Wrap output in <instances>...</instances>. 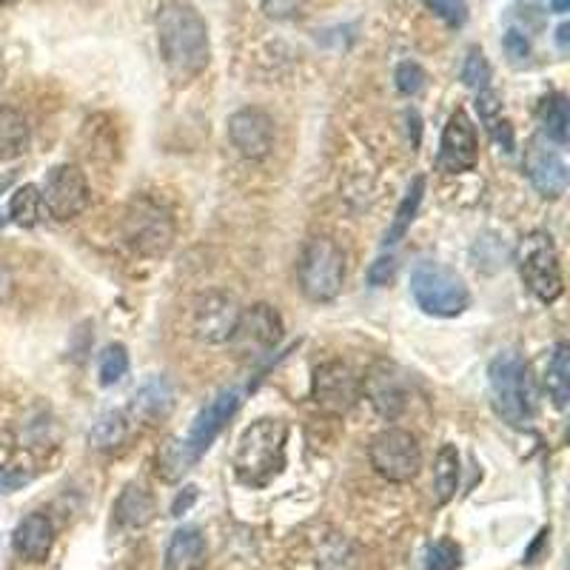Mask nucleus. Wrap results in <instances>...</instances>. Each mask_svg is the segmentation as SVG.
I'll list each match as a JSON object with an SVG mask.
<instances>
[{"instance_id":"473e14b6","label":"nucleus","mask_w":570,"mask_h":570,"mask_svg":"<svg viewBox=\"0 0 570 570\" xmlns=\"http://www.w3.org/2000/svg\"><path fill=\"white\" fill-rule=\"evenodd\" d=\"M393 81H397V89H400L402 95L414 97L416 92H423L425 72H423V66H420V63H414V60H405V63H400V66H397Z\"/></svg>"},{"instance_id":"f704fd0d","label":"nucleus","mask_w":570,"mask_h":570,"mask_svg":"<svg viewBox=\"0 0 570 570\" xmlns=\"http://www.w3.org/2000/svg\"><path fill=\"white\" fill-rule=\"evenodd\" d=\"M259 7L271 21H294L303 15L305 0H259Z\"/></svg>"},{"instance_id":"39448f33","label":"nucleus","mask_w":570,"mask_h":570,"mask_svg":"<svg viewBox=\"0 0 570 570\" xmlns=\"http://www.w3.org/2000/svg\"><path fill=\"white\" fill-rule=\"evenodd\" d=\"M296 277L300 291L312 303H331L340 296L345 282V254L331 238H312L300 252Z\"/></svg>"},{"instance_id":"f8f14e48","label":"nucleus","mask_w":570,"mask_h":570,"mask_svg":"<svg viewBox=\"0 0 570 570\" xmlns=\"http://www.w3.org/2000/svg\"><path fill=\"white\" fill-rule=\"evenodd\" d=\"M229 141L245 160H266L275 148V120L257 106H245L229 118Z\"/></svg>"},{"instance_id":"c756f323","label":"nucleus","mask_w":570,"mask_h":570,"mask_svg":"<svg viewBox=\"0 0 570 570\" xmlns=\"http://www.w3.org/2000/svg\"><path fill=\"white\" fill-rule=\"evenodd\" d=\"M129 374V351L126 345H109V349L100 354V368H97V377H100V386H118L120 379Z\"/></svg>"},{"instance_id":"4c0bfd02","label":"nucleus","mask_w":570,"mask_h":570,"mask_svg":"<svg viewBox=\"0 0 570 570\" xmlns=\"http://www.w3.org/2000/svg\"><path fill=\"white\" fill-rule=\"evenodd\" d=\"M502 44H505V52H508V58L517 60V63H519V60L531 58V40H527L522 32L511 29L508 35H505Z\"/></svg>"},{"instance_id":"2f4dec72","label":"nucleus","mask_w":570,"mask_h":570,"mask_svg":"<svg viewBox=\"0 0 570 570\" xmlns=\"http://www.w3.org/2000/svg\"><path fill=\"white\" fill-rule=\"evenodd\" d=\"M460 77H462V83H465L468 89L488 92V86H490V63H488V58L482 54V49H471V52H468L465 63H462Z\"/></svg>"},{"instance_id":"dca6fc26","label":"nucleus","mask_w":570,"mask_h":570,"mask_svg":"<svg viewBox=\"0 0 570 570\" xmlns=\"http://www.w3.org/2000/svg\"><path fill=\"white\" fill-rule=\"evenodd\" d=\"M282 331H286V326H282V317L275 305L257 303L248 312L240 314L238 331H234L231 340L245 351H263V354H268V351H275L280 345Z\"/></svg>"},{"instance_id":"0eeeda50","label":"nucleus","mask_w":570,"mask_h":570,"mask_svg":"<svg viewBox=\"0 0 570 570\" xmlns=\"http://www.w3.org/2000/svg\"><path fill=\"white\" fill-rule=\"evenodd\" d=\"M411 294L430 317H460L471 305V291L457 271L439 263H420L411 275Z\"/></svg>"},{"instance_id":"412c9836","label":"nucleus","mask_w":570,"mask_h":570,"mask_svg":"<svg viewBox=\"0 0 570 570\" xmlns=\"http://www.w3.org/2000/svg\"><path fill=\"white\" fill-rule=\"evenodd\" d=\"M206 565V539L197 527H180L166 548V570H201Z\"/></svg>"},{"instance_id":"f257e3e1","label":"nucleus","mask_w":570,"mask_h":570,"mask_svg":"<svg viewBox=\"0 0 570 570\" xmlns=\"http://www.w3.org/2000/svg\"><path fill=\"white\" fill-rule=\"evenodd\" d=\"M157 46H160L166 69L178 83L201 77L211 60L206 21L185 0H169L157 12Z\"/></svg>"},{"instance_id":"a211bd4d","label":"nucleus","mask_w":570,"mask_h":570,"mask_svg":"<svg viewBox=\"0 0 570 570\" xmlns=\"http://www.w3.org/2000/svg\"><path fill=\"white\" fill-rule=\"evenodd\" d=\"M54 545V525L46 513H26L12 534V548L26 562H46Z\"/></svg>"},{"instance_id":"4468645a","label":"nucleus","mask_w":570,"mask_h":570,"mask_svg":"<svg viewBox=\"0 0 570 570\" xmlns=\"http://www.w3.org/2000/svg\"><path fill=\"white\" fill-rule=\"evenodd\" d=\"M525 171L536 192L542 197H548V201H559L565 189H568V166H565L562 155L545 137H534V141L527 143Z\"/></svg>"},{"instance_id":"7ed1b4c3","label":"nucleus","mask_w":570,"mask_h":570,"mask_svg":"<svg viewBox=\"0 0 570 570\" xmlns=\"http://www.w3.org/2000/svg\"><path fill=\"white\" fill-rule=\"evenodd\" d=\"M123 240L137 257L155 259L169 254L178 238V222L171 208L163 201H157L151 194H141L129 203L123 222H120Z\"/></svg>"},{"instance_id":"a19ab883","label":"nucleus","mask_w":570,"mask_h":570,"mask_svg":"<svg viewBox=\"0 0 570 570\" xmlns=\"http://www.w3.org/2000/svg\"><path fill=\"white\" fill-rule=\"evenodd\" d=\"M554 3V12H568L570 0H550Z\"/></svg>"},{"instance_id":"f03ea898","label":"nucleus","mask_w":570,"mask_h":570,"mask_svg":"<svg viewBox=\"0 0 570 570\" xmlns=\"http://www.w3.org/2000/svg\"><path fill=\"white\" fill-rule=\"evenodd\" d=\"M289 428L282 420H257L243 430L234 451V474L245 488H266L286 468Z\"/></svg>"},{"instance_id":"6e6552de","label":"nucleus","mask_w":570,"mask_h":570,"mask_svg":"<svg viewBox=\"0 0 570 570\" xmlns=\"http://www.w3.org/2000/svg\"><path fill=\"white\" fill-rule=\"evenodd\" d=\"M368 460L383 480L405 485V482H414L423 471V448L411 430L386 428L371 439Z\"/></svg>"},{"instance_id":"7c9ffc66","label":"nucleus","mask_w":570,"mask_h":570,"mask_svg":"<svg viewBox=\"0 0 570 570\" xmlns=\"http://www.w3.org/2000/svg\"><path fill=\"white\" fill-rule=\"evenodd\" d=\"M462 565V550L457 542H430L423 556V570H457Z\"/></svg>"},{"instance_id":"58836bf2","label":"nucleus","mask_w":570,"mask_h":570,"mask_svg":"<svg viewBox=\"0 0 570 570\" xmlns=\"http://www.w3.org/2000/svg\"><path fill=\"white\" fill-rule=\"evenodd\" d=\"M194 502H197V488H194V485H189V488H185L183 494L174 499V505H171V513H174V517H183V513L189 511Z\"/></svg>"},{"instance_id":"1a4fd4ad","label":"nucleus","mask_w":570,"mask_h":570,"mask_svg":"<svg viewBox=\"0 0 570 570\" xmlns=\"http://www.w3.org/2000/svg\"><path fill=\"white\" fill-rule=\"evenodd\" d=\"M40 194H44L46 211L60 222L81 217L92 203L89 180H86L81 166L74 163H60L49 169Z\"/></svg>"},{"instance_id":"b1692460","label":"nucleus","mask_w":570,"mask_h":570,"mask_svg":"<svg viewBox=\"0 0 570 570\" xmlns=\"http://www.w3.org/2000/svg\"><path fill=\"white\" fill-rule=\"evenodd\" d=\"M9 217L15 226L21 229H35L40 226V220L46 217V206H44V194L37 189L35 183H26L21 189H15L12 201H9Z\"/></svg>"},{"instance_id":"ea45409f","label":"nucleus","mask_w":570,"mask_h":570,"mask_svg":"<svg viewBox=\"0 0 570 570\" xmlns=\"http://www.w3.org/2000/svg\"><path fill=\"white\" fill-rule=\"evenodd\" d=\"M568 32H570V26L568 23H562V26H559V32H556V40H559V46H568Z\"/></svg>"},{"instance_id":"c9c22d12","label":"nucleus","mask_w":570,"mask_h":570,"mask_svg":"<svg viewBox=\"0 0 570 570\" xmlns=\"http://www.w3.org/2000/svg\"><path fill=\"white\" fill-rule=\"evenodd\" d=\"M393 277H397V259L393 257H379L371 263L368 282L374 286V289H383V286H388Z\"/></svg>"},{"instance_id":"2eb2a0df","label":"nucleus","mask_w":570,"mask_h":570,"mask_svg":"<svg viewBox=\"0 0 570 570\" xmlns=\"http://www.w3.org/2000/svg\"><path fill=\"white\" fill-rule=\"evenodd\" d=\"M240 408V391L238 388H229V391H220L215 397V400L208 402L206 408H203L201 414H197V420H194L192 430H189V437L183 439L185 448H189V453H192L194 460L201 462L203 453L211 448V442H215L217 437L222 434V428L231 423V416L238 414Z\"/></svg>"},{"instance_id":"4be33fe9","label":"nucleus","mask_w":570,"mask_h":570,"mask_svg":"<svg viewBox=\"0 0 570 570\" xmlns=\"http://www.w3.org/2000/svg\"><path fill=\"white\" fill-rule=\"evenodd\" d=\"M29 141V120L23 118V111H17L15 106L0 104V163H9V160L26 155Z\"/></svg>"},{"instance_id":"9d476101","label":"nucleus","mask_w":570,"mask_h":570,"mask_svg":"<svg viewBox=\"0 0 570 570\" xmlns=\"http://www.w3.org/2000/svg\"><path fill=\"white\" fill-rule=\"evenodd\" d=\"M312 397L323 414L342 416L363 397V377L349 363L331 360L314 371Z\"/></svg>"},{"instance_id":"e433bc0d","label":"nucleus","mask_w":570,"mask_h":570,"mask_svg":"<svg viewBox=\"0 0 570 570\" xmlns=\"http://www.w3.org/2000/svg\"><path fill=\"white\" fill-rule=\"evenodd\" d=\"M29 482L32 476L26 471H21V468L0 465V494H15L23 485H29Z\"/></svg>"},{"instance_id":"37998d69","label":"nucleus","mask_w":570,"mask_h":570,"mask_svg":"<svg viewBox=\"0 0 570 570\" xmlns=\"http://www.w3.org/2000/svg\"><path fill=\"white\" fill-rule=\"evenodd\" d=\"M7 3H12V0H0V7H7Z\"/></svg>"},{"instance_id":"bb28decb","label":"nucleus","mask_w":570,"mask_h":570,"mask_svg":"<svg viewBox=\"0 0 570 570\" xmlns=\"http://www.w3.org/2000/svg\"><path fill=\"white\" fill-rule=\"evenodd\" d=\"M423 197H425V178L420 174V178L411 183V189H408L405 197H402L400 208H397V215H393V220H391V226H388L386 240H383V243L397 245L402 238H405V231L411 229V222L416 220V211H420V206H423Z\"/></svg>"},{"instance_id":"c85d7f7f","label":"nucleus","mask_w":570,"mask_h":570,"mask_svg":"<svg viewBox=\"0 0 570 570\" xmlns=\"http://www.w3.org/2000/svg\"><path fill=\"white\" fill-rule=\"evenodd\" d=\"M542 129H545V141L565 146L570 137V109L568 97L550 95L542 106Z\"/></svg>"},{"instance_id":"79ce46f5","label":"nucleus","mask_w":570,"mask_h":570,"mask_svg":"<svg viewBox=\"0 0 570 570\" xmlns=\"http://www.w3.org/2000/svg\"><path fill=\"white\" fill-rule=\"evenodd\" d=\"M9 183H12V178H3V180H0V192H3V189H7Z\"/></svg>"},{"instance_id":"72a5a7b5","label":"nucleus","mask_w":570,"mask_h":570,"mask_svg":"<svg viewBox=\"0 0 570 570\" xmlns=\"http://www.w3.org/2000/svg\"><path fill=\"white\" fill-rule=\"evenodd\" d=\"M428 7L434 9V12H437V15L448 23V26H453V29L465 26V21H468L465 0H428Z\"/></svg>"},{"instance_id":"5701e85b","label":"nucleus","mask_w":570,"mask_h":570,"mask_svg":"<svg viewBox=\"0 0 570 570\" xmlns=\"http://www.w3.org/2000/svg\"><path fill=\"white\" fill-rule=\"evenodd\" d=\"M129 439V416L123 411H106L97 416V423L89 430V445L95 451L111 453Z\"/></svg>"},{"instance_id":"f3484780","label":"nucleus","mask_w":570,"mask_h":570,"mask_svg":"<svg viewBox=\"0 0 570 570\" xmlns=\"http://www.w3.org/2000/svg\"><path fill=\"white\" fill-rule=\"evenodd\" d=\"M171 411H174V388L166 377L146 379L129 405L132 420L143 425H160L163 420H169Z\"/></svg>"},{"instance_id":"cd10ccee","label":"nucleus","mask_w":570,"mask_h":570,"mask_svg":"<svg viewBox=\"0 0 570 570\" xmlns=\"http://www.w3.org/2000/svg\"><path fill=\"white\" fill-rule=\"evenodd\" d=\"M197 465L189 448H185L183 439L169 437L163 445H160V451H157V474L163 476V480L174 482L180 480L183 474H189L192 468Z\"/></svg>"},{"instance_id":"393cba45","label":"nucleus","mask_w":570,"mask_h":570,"mask_svg":"<svg viewBox=\"0 0 570 570\" xmlns=\"http://www.w3.org/2000/svg\"><path fill=\"white\" fill-rule=\"evenodd\" d=\"M457 485H460V451H457V445H442L437 453V462H434V494H437V502H451L453 494H457Z\"/></svg>"},{"instance_id":"ddd939ff","label":"nucleus","mask_w":570,"mask_h":570,"mask_svg":"<svg viewBox=\"0 0 570 570\" xmlns=\"http://www.w3.org/2000/svg\"><path fill=\"white\" fill-rule=\"evenodd\" d=\"M476 160H480V143H476L474 120L457 109L442 129L437 166L448 174H462V171L474 169Z\"/></svg>"},{"instance_id":"a878e982","label":"nucleus","mask_w":570,"mask_h":570,"mask_svg":"<svg viewBox=\"0 0 570 570\" xmlns=\"http://www.w3.org/2000/svg\"><path fill=\"white\" fill-rule=\"evenodd\" d=\"M545 388L556 408H565L570 400V345L559 342L548 360V374H545Z\"/></svg>"},{"instance_id":"20e7f679","label":"nucleus","mask_w":570,"mask_h":570,"mask_svg":"<svg viewBox=\"0 0 570 570\" xmlns=\"http://www.w3.org/2000/svg\"><path fill=\"white\" fill-rule=\"evenodd\" d=\"M488 386L494 411L502 416L505 423L513 428H525L534 416V402H531V374L527 363L517 351H502L490 363Z\"/></svg>"},{"instance_id":"6ab92c4d","label":"nucleus","mask_w":570,"mask_h":570,"mask_svg":"<svg viewBox=\"0 0 570 570\" xmlns=\"http://www.w3.org/2000/svg\"><path fill=\"white\" fill-rule=\"evenodd\" d=\"M363 393L371 400V405L377 408L379 416L393 420V416L402 414L405 408V388H402V379L388 371L386 365H379L363 379Z\"/></svg>"},{"instance_id":"423d86ee","label":"nucleus","mask_w":570,"mask_h":570,"mask_svg":"<svg viewBox=\"0 0 570 570\" xmlns=\"http://www.w3.org/2000/svg\"><path fill=\"white\" fill-rule=\"evenodd\" d=\"M517 268L527 291L539 303L550 305L562 296V266H559V254H556L554 238L548 231H531L527 238H522L517 248Z\"/></svg>"},{"instance_id":"aec40b11","label":"nucleus","mask_w":570,"mask_h":570,"mask_svg":"<svg viewBox=\"0 0 570 570\" xmlns=\"http://www.w3.org/2000/svg\"><path fill=\"white\" fill-rule=\"evenodd\" d=\"M157 517V502L155 494L141 485V482H129L126 488L120 490L118 502H114V519H118L123 527H146L151 525Z\"/></svg>"},{"instance_id":"9b49d317","label":"nucleus","mask_w":570,"mask_h":570,"mask_svg":"<svg viewBox=\"0 0 570 570\" xmlns=\"http://www.w3.org/2000/svg\"><path fill=\"white\" fill-rule=\"evenodd\" d=\"M240 303L226 291H208L197 296L192 308V331L194 337L206 345H222L229 342L238 331L240 323Z\"/></svg>"}]
</instances>
